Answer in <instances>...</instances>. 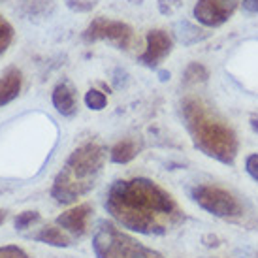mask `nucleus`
I'll use <instances>...</instances> for the list:
<instances>
[{"instance_id": "1", "label": "nucleus", "mask_w": 258, "mask_h": 258, "mask_svg": "<svg viewBox=\"0 0 258 258\" xmlns=\"http://www.w3.org/2000/svg\"><path fill=\"white\" fill-rule=\"evenodd\" d=\"M104 208L119 226L144 236H162L181 219L172 194L147 177L113 181Z\"/></svg>"}, {"instance_id": "2", "label": "nucleus", "mask_w": 258, "mask_h": 258, "mask_svg": "<svg viewBox=\"0 0 258 258\" xmlns=\"http://www.w3.org/2000/svg\"><path fill=\"white\" fill-rule=\"evenodd\" d=\"M106 162V149L98 144H85L68 157L64 168L57 173L51 186V196L57 204L70 206L85 196L96 185Z\"/></svg>"}, {"instance_id": "3", "label": "nucleus", "mask_w": 258, "mask_h": 258, "mask_svg": "<svg viewBox=\"0 0 258 258\" xmlns=\"http://www.w3.org/2000/svg\"><path fill=\"white\" fill-rule=\"evenodd\" d=\"M183 119L198 149L222 164H232L237 155V140L234 130L224 122L211 119L200 100L186 98L183 102Z\"/></svg>"}, {"instance_id": "4", "label": "nucleus", "mask_w": 258, "mask_h": 258, "mask_svg": "<svg viewBox=\"0 0 258 258\" xmlns=\"http://www.w3.org/2000/svg\"><path fill=\"white\" fill-rule=\"evenodd\" d=\"M93 251L96 258H164L160 252L121 232L113 222L106 221L98 222L93 236Z\"/></svg>"}, {"instance_id": "5", "label": "nucleus", "mask_w": 258, "mask_h": 258, "mask_svg": "<svg viewBox=\"0 0 258 258\" xmlns=\"http://www.w3.org/2000/svg\"><path fill=\"white\" fill-rule=\"evenodd\" d=\"M192 198L204 211L221 219H234L241 215V206L236 200V196L221 186L213 185H196L190 190Z\"/></svg>"}, {"instance_id": "6", "label": "nucleus", "mask_w": 258, "mask_h": 258, "mask_svg": "<svg viewBox=\"0 0 258 258\" xmlns=\"http://www.w3.org/2000/svg\"><path fill=\"white\" fill-rule=\"evenodd\" d=\"M87 42H108L115 45L117 49H128L134 43V30L130 25L122 21H113L106 17H96L83 34Z\"/></svg>"}, {"instance_id": "7", "label": "nucleus", "mask_w": 258, "mask_h": 258, "mask_svg": "<svg viewBox=\"0 0 258 258\" xmlns=\"http://www.w3.org/2000/svg\"><path fill=\"white\" fill-rule=\"evenodd\" d=\"M237 0H198L194 6V19L206 27H221L236 12Z\"/></svg>"}, {"instance_id": "8", "label": "nucleus", "mask_w": 258, "mask_h": 258, "mask_svg": "<svg viewBox=\"0 0 258 258\" xmlns=\"http://www.w3.org/2000/svg\"><path fill=\"white\" fill-rule=\"evenodd\" d=\"M145 40H147V45L140 57V62H144L149 68H157L172 53V38L168 36V32L164 30H149Z\"/></svg>"}, {"instance_id": "9", "label": "nucleus", "mask_w": 258, "mask_h": 258, "mask_svg": "<svg viewBox=\"0 0 258 258\" xmlns=\"http://www.w3.org/2000/svg\"><path fill=\"white\" fill-rule=\"evenodd\" d=\"M91 213H93V206L91 204H79L76 208L60 213L55 219V224H57L58 228L74 234V236H83L87 232V224H89Z\"/></svg>"}, {"instance_id": "10", "label": "nucleus", "mask_w": 258, "mask_h": 258, "mask_svg": "<svg viewBox=\"0 0 258 258\" xmlns=\"http://www.w3.org/2000/svg\"><path fill=\"white\" fill-rule=\"evenodd\" d=\"M23 87V74L19 68L10 66L0 74V108L6 106L10 102H14Z\"/></svg>"}, {"instance_id": "11", "label": "nucleus", "mask_w": 258, "mask_h": 258, "mask_svg": "<svg viewBox=\"0 0 258 258\" xmlns=\"http://www.w3.org/2000/svg\"><path fill=\"white\" fill-rule=\"evenodd\" d=\"M51 102L60 115L64 117H72L78 111V98H76V89H74L68 81H62L58 83L55 89H53V94H51Z\"/></svg>"}, {"instance_id": "12", "label": "nucleus", "mask_w": 258, "mask_h": 258, "mask_svg": "<svg viewBox=\"0 0 258 258\" xmlns=\"http://www.w3.org/2000/svg\"><path fill=\"white\" fill-rule=\"evenodd\" d=\"M30 237H32L34 241L51 245V247H70V245H72V239L66 236L58 226H43L40 232L32 234Z\"/></svg>"}, {"instance_id": "13", "label": "nucleus", "mask_w": 258, "mask_h": 258, "mask_svg": "<svg viewBox=\"0 0 258 258\" xmlns=\"http://www.w3.org/2000/svg\"><path fill=\"white\" fill-rule=\"evenodd\" d=\"M138 153H140V147L134 140H121L109 151V160L115 164H128L130 160L138 157Z\"/></svg>"}, {"instance_id": "14", "label": "nucleus", "mask_w": 258, "mask_h": 258, "mask_svg": "<svg viewBox=\"0 0 258 258\" xmlns=\"http://www.w3.org/2000/svg\"><path fill=\"white\" fill-rule=\"evenodd\" d=\"M14 36H15V30H14V27H12V23L0 14V57H2L8 51V47L12 45Z\"/></svg>"}, {"instance_id": "15", "label": "nucleus", "mask_w": 258, "mask_h": 258, "mask_svg": "<svg viewBox=\"0 0 258 258\" xmlns=\"http://www.w3.org/2000/svg\"><path fill=\"white\" fill-rule=\"evenodd\" d=\"M85 104L87 108L93 109V111H102V109L106 108V104H108V98L98 89H89L85 93Z\"/></svg>"}, {"instance_id": "16", "label": "nucleus", "mask_w": 258, "mask_h": 258, "mask_svg": "<svg viewBox=\"0 0 258 258\" xmlns=\"http://www.w3.org/2000/svg\"><path fill=\"white\" fill-rule=\"evenodd\" d=\"M38 221H40V213L38 211H23V213H19V215L15 217L14 224H15V230H27Z\"/></svg>"}, {"instance_id": "17", "label": "nucleus", "mask_w": 258, "mask_h": 258, "mask_svg": "<svg viewBox=\"0 0 258 258\" xmlns=\"http://www.w3.org/2000/svg\"><path fill=\"white\" fill-rule=\"evenodd\" d=\"M185 79L188 83H196V81H206L208 79V70L204 68L198 62H192V64L186 68L185 72Z\"/></svg>"}, {"instance_id": "18", "label": "nucleus", "mask_w": 258, "mask_h": 258, "mask_svg": "<svg viewBox=\"0 0 258 258\" xmlns=\"http://www.w3.org/2000/svg\"><path fill=\"white\" fill-rule=\"evenodd\" d=\"M0 258H30L27 251H23L17 245H4L0 247Z\"/></svg>"}, {"instance_id": "19", "label": "nucleus", "mask_w": 258, "mask_h": 258, "mask_svg": "<svg viewBox=\"0 0 258 258\" xmlns=\"http://www.w3.org/2000/svg\"><path fill=\"white\" fill-rule=\"evenodd\" d=\"M245 170L258 183V153H252L245 158Z\"/></svg>"}, {"instance_id": "20", "label": "nucleus", "mask_w": 258, "mask_h": 258, "mask_svg": "<svg viewBox=\"0 0 258 258\" xmlns=\"http://www.w3.org/2000/svg\"><path fill=\"white\" fill-rule=\"evenodd\" d=\"M241 6L247 14H258V0H241Z\"/></svg>"}, {"instance_id": "21", "label": "nucleus", "mask_w": 258, "mask_h": 258, "mask_svg": "<svg viewBox=\"0 0 258 258\" xmlns=\"http://www.w3.org/2000/svg\"><path fill=\"white\" fill-rule=\"evenodd\" d=\"M8 213L4 211V209H0V224H4V221H6Z\"/></svg>"}, {"instance_id": "22", "label": "nucleus", "mask_w": 258, "mask_h": 258, "mask_svg": "<svg viewBox=\"0 0 258 258\" xmlns=\"http://www.w3.org/2000/svg\"><path fill=\"white\" fill-rule=\"evenodd\" d=\"M251 126L254 128V132H258V121L256 119H251Z\"/></svg>"}]
</instances>
